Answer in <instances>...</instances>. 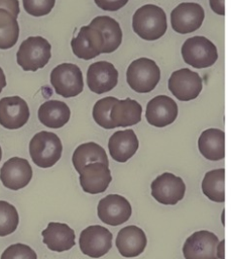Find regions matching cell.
Returning a JSON list of instances; mask_svg holds the SVG:
<instances>
[{
	"instance_id": "cell-1",
	"label": "cell",
	"mask_w": 231,
	"mask_h": 259,
	"mask_svg": "<svg viewBox=\"0 0 231 259\" xmlns=\"http://www.w3.org/2000/svg\"><path fill=\"white\" fill-rule=\"evenodd\" d=\"M134 32L145 40L160 38L166 31V15L162 8L146 4L138 8L132 17Z\"/></svg>"
},
{
	"instance_id": "cell-2",
	"label": "cell",
	"mask_w": 231,
	"mask_h": 259,
	"mask_svg": "<svg viewBox=\"0 0 231 259\" xmlns=\"http://www.w3.org/2000/svg\"><path fill=\"white\" fill-rule=\"evenodd\" d=\"M63 145L60 138L46 131L33 136L29 142V154L33 163L40 168L53 166L62 156Z\"/></svg>"
},
{
	"instance_id": "cell-3",
	"label": "cell",
	"mask_w": 231,
	"mask_h": 259,
	"mask_svg": "<svg viewBox=\"0 0 231 259\" xmlns=\"http://www.w3.org/2000/svg\"><path fill=\"white\" fill-rule=\"evenodd\" d=\"M224 240L209 231H198L192 234L183 246L186 259H223Z\"/></svg>"
},
{
	"instance_id": "cell-4",
	"label": "cell",
	"mask_w": 231,
	"mask_h": 259,
	"mask_svg": "<svg viewBox=\"0 0 231 259\" xmlns=\"http://www.w3.org/2000/svg\"><path fill=\"white\" fill-rule=\"evenodd\" d=\"M51 46L42 36H29L24 39L17 53V64L24 71H37L43 68L51 57Z\"/></svg>"
},
{
	"instance_id": "cell-5",
	"label": "cell",
	"mask_w": 231,
	"mask_h": 259,
	"mask_svg": "<svg viewBox=\"0 0 231 259\" xmlns=\"http://www.w3.org/2000/svg\"><path fill=\"white\" fill-rule=\"evenodd\" d=\"M160 79V70L156 63L148 58H139L128 66L126 80L137 93L152 91Z\"/></svg>"
},
{
	"instance_id": "cell-6",
	"label": "cell",
	"mask_w": 231,
	"mask_h": 259,
	"mask_svg": "<svg viewBox=\"0 0 231 259\" xmlns=\"http://www.w3.org/2000/svg\"><path fill=\"white\" fill-rule=\"evenodd\" d=\"M50 83L54 91L65 97H75L84 88L81 69L71 63H63L54 67L50 73Z\"/></svg>"
},
{
	"instance_id": "cell-7",
	"label": "cell",
	"mask_w": 231,
	"mask_h": 259,
	"mask_svg": "<svg viewBox=\"0 0 231 259\" xmlns=\"http://www.w3.org/2000/svg\"><path fill=\"white\" fill-rule=\"evenodd\" d=\"M184 61L194 68H208L218 59L216 46L205 36H192L182 46Z\"/></svg>"
},
{
	"instance_id": "cell-8",
	"label": "cell",
	"mask_w": 231,
	"mask_h": 259,
	"mask_svg": "<svg viewBox=\"0 0 231 259\" xmlns=\"http://www.w3.org/2000/svg\"><path fill=\"white\" fill-rule=\"evenodd\" d=\"M71 47L76 57L91 60L105 52V39L102 32L93 24L82 26L71 40Z\"/></svg>"
},
{
	"instance_id": "cell-9",
	"label": "cell",
	"mask_w": 231,
	"mask_h": 259,
	"mask_svg": "<svg viewBox=\"0 0 231 259\" xmlns=\"http://www.w3.org/2000/svg\"><path fill=\"white\" fill-rule=\"evenodd\" d=\"M83 254L91 258H100L112 247V234L100 225L90 226L81 232L79 239Z\"/></svg>"
},
{
	"instance_id": "cell-10",
	"label": "cell",
	"mask_w": 231,
	"mask_h": 259,
	"mask_svg": "<svg viewBox=\"0 0 231 259\" xmlns=\"http://www.w3.org/2000/svg\"><path fill=\"white\" fill-rule=\"evenodd\" d=\"M203 81L197 72L183 68L171 73L168 79V89L181 101H189L199 96Z\"/></svg>"
},
{
	"instance_id": "cell-11",
	"label": "cell",
	"mask_w": 231,
	"mask_h": 259,
	"mask_svg": "<svg viewBox=\"0 0 231 259\" xmlns=\"http://www.w3.org/2000/svg\"><path fill=\"white\" fill-rule=\"evenodd\" d=\"M186 185L181 177L172 173H162L151 182V195L161 204L174 205L185 196Z\"/></svg>"
},
{
	"instance_id": "cell-12",
	"label": "cell",
	"mask_w": 231,
	"mask_h": 259,
	"mask_svg": "<svg viewBox=\"0 0 231 259\" xmlns=\"http://www.w3.org/2000/svg\"><path fill=\"white\" fill-rule=\"evenodd\" d=\"M130 202L119 194H109L102 198L97 206L99 219L109 226H119L131 217Z\"/></svg>"
},
{
	"instance_id": "cell-13",
	"label": "cell",
	"mask_w": 231,
	"mask_h": 259,
	"mask_svg": "<svg viewBox=\"0 0 231 259\" xmlns=\"http://www.w3.org/2000/svg\"><path fill=\"white\" fill-rule=\"evenodd\" d=\"M205 12L203 7L198 3H181L170 13V23L172 29L182 34L190 33L203 23Z\"/></svg>"
},
{
	"instance_id": "cell-14",
	"label": "cell",
	"mask_w": 231,
	"mask_h": 259,
	"mask_svg": "<svg viewBox=\"0 0 231 259\" xmlns=\"http://www.w3.org/2000/svg\"><path fill=\"white\" fill-rule=\"evenodd\" d=\"M32 178V168L26 159L12 157L0 169V180L3 185L11 190L25 187Z\"/></svg>"
},
{
	"instance_id": "cell-15",
	"label": "cell",
	"mask_w": 231,
	"mask_h": 259,
	"mask_svg": "<svg viewBox=\"0 0 231 259\" xmlns=\"http://www.w3.org/2000/svg\"><path fill=\"white\" fill-rule=\"evenodd\" d=\"M118 83V72L114 65L99 61L91 64L87 71V85L89 89L97 94L112 90Z\"/></svg>"
},
{
	"instance_id": "cell-16",
	"label": "cell",
	"mask_w": 231,
	"mask_h": 259,
	"mask_svg": "<svg viewBox=\"0 0 231 259\" xmlns=\"http://www.w3.org/2000/svg\"><path fill=\"white\" fill-rule=\"evenodd\" d=\"M29 108L19 96H8L0 99V124L8 130L22 127L29 118Z\"/></svg>"
},
{
	"instance_id": "cell-17",
	"label": "cell",
	"mask_w": 231,
	"mask_h": 259,
	"mask_svg": "<svg viewBox=\"0 0 231 259\" xmlns=\"http://www.w3.org/2000/svg\"><path fill=\"white\" fill-rule=\"evenodd\" d=\"M178 116V105L166 95H158L148 101L145 117L147 122L156 127H163L172 123Z\"/></svg>"
},
{
	"instance_id": "cell-18",
	"label": "cell",
	"mask_w": 231,
	"mask_h": 259,
	"mask_svg": "<svg viewBox=\"0 0 231 259\" xmlns=\"http://www.w3.org/2000/svg\"><path fill=\"white\" fill-rule=\"evenodd\" d=\"M79 174L82 189L90 194L104 192L112 180L109 167L100 162L86 165Z\"/></svg>"
},
{
	"instance_id": "cell-19",
	"label": "cell",
	"mask_w": 231,
	"mask_h": 259,
	"mask_svg": "<svg viewBox=\"0 0 231 259\" xmlns=\"http://www.w3.org/2000/svg\"><path fill=\"white\" fill-rule=\"evenodd\" d=\"M145 233L136 226H127L121 229L116 238V247L119 253L126 258L140 255L146 247Z\"/></svg>"
},
{
	"instance_id": "cell-20",
	"label": "cell",
	"mask_w": 231,
	"mask_h": 259,
	"mask_svg": "<svg viewBox=\"0 0 231 259\" xmlns=\"http://www.w3.org/2000/svg\"><path fill=\"white\" fill-rule=\"evenodd\" d=\"M41 235L43 243L51 251L64 252L75 246V232L67 224L50 222Z\"/></svg>"
},
{
	"instance_id": "cell-21",
	"label": "cell",
	"mask_w": 231,
	"mask_h": 259,
	"mask_svg": "<svg viewBox=\"0 0 231 259\" xmlns=\"http://www.w3.org/2000/svg\"><path fill=\"white\" fill-rule=\"evenodd\" d=\"M138 146V139L132 130L115 132L108 142L111 158L120 163L129 160L136 153Z\"/></svg>"
},
{
	"instance_id": "cell-22",
	"label": "cell",
	"mask_w": 231,
	"mask_h": 259,
	"mask_svg": "<svg viewBox=\"0 0 231 259\" xmlns=\"http://www.w3.org/2000/svg\"><path fill=\"white\" fill-rule=\"evenodd\" d=\"M141 113L142 107L137 101L131 98L117 99L110 111L111 122L114 127L134 125L141 120Z\"/></svg>"
},
{
	"instance_id": "cell-23",
	"label": "cell",
	"mask_w": 231,
	"mask_h": 259,
	"mask_svg": "<svg viewBox=\"0 0 231 259\" xmlns=\"http://www.w3.org/2000/svg\"><path fill=\"white\" fill-rule=\"evenodd\" d=\"M200 153L208 160L219 161L225 157V134L219 128L205 130L199 140Z\"/></svg>"
},
{
	"instance_id": "cell-24",
	"label": "cell",
	"mask_w": 231,
	"mask_h": 259,
	"mask_svg": "<svg viewBox=\"0 0 231 259\" xmlns=\"http://www.w3.org/2000/svg\"><path fill=\"white\" fill-rule=\"evenodd\" d=\"M39 121L50 128H60L70 119L71 110L69 106L60 100H48L38 108Z\"/></svg>"
},
{
	"instance_id": "cell-25",
	"label": "cell",
	"mask_w": 231,
	"mask_h": 259,
	"mask_svg": "<svg viewBox=\"0 0 231 259\" xmlns=\"http://www.w3.org/2000/svg\"><path fill=\"white\" fill-rule=\"evenodd\" d=\"M72 162L78 173H80V171L90 163L100 162L109 166V161L105 150L94 142L85 143L77 147L74 151Z\"/></svg>"
},
{
	"instance_id": "cell-26",
	"label": "cell",
	"mask_w": 231,
	"mask_h": 259,
	"mask_svg": "<svg viewBox=\"0 0 231 259\" xmlns=\"http://www.w3.org/2000/svg\"><path fill=\"white\" fill-rule=\"evenodd\" d=\"M96 26L104 36L105 52L104 54L116 51L122 41V30L119 23L110 16H97L90 22Z\"/></svg>"
},
{
	"instance_id": "cell-27",
	"label": "cell",
	"mask_w": 231,
	"mask_h": 259,
	"mask_svg": "<svg viewBox=\"0 0 231 259\" xmlns=\"http://www.w3.org/2000/svg\"><path fill=\"white\" fill-rule=\"evenodd\" d=\"M203 193L212 201H225V170L216 169L208 171L202 181Z\"/></svg>"
},
{
	"instance_id": "cell-28",
	"label": "cell",
	"mask_w": 231,
	"mask_h": 259,
	"mask_svg": "<svg viewBox=\"0 0 231 259\" xmlns=\"http://www.w3.org/2000/svg\"><path fill=\"white\" fill-rule=\"evenodd\" d=\"M19 36L17 18L9 11L0 8V50L14 47Z\"/></svg>"
},
{
	"instance_id": "cell-29",
	"label": "cell",
	"mask_w": 231,
	"mask_h": 259,
	"mask_svg": "<svg viewBox=\"0 0 231 259\" xmlns=\"http://www.w3.org/2000/svg\"><path fill=\"white\" fill-rule=\"evenodd\" d=\"M19 215L14 205L0 200V237L12 234L18 226Z\"/></svg>"
},
{
	"instance_id": "cell-30",
	"label": "cell",
	"mask_w": 231,
	"mask_h": 259,
	"mask_svg": "<svg viewBox=\"0 0 231 259\" xmlns=\"http://www.w3.org/2000/svg\"><path fill=\"white\" fill-rule=\"evenodd\" d=\"M117 101V98L112 97V96H108V97H104L100 100H98L94 107H93V118L94 120L98 123V125L107 128V130H111L114 128L113 123L111 122V117H110V111L112 109L113 104Z\"/></svg>"
},
{
	"instance_id": "cell-31",
	"label": "cell",
	"mask_w": 231,
	"mask_h": 259,
	"mask_svg": "<svg viewBox=\"0 0 231 259\" xmlns=\"http://www.w3.org/2000/svg\"><path fill=\"white\" fill-rule=\"evenodd\" d=\"M0 259H37V255L28 245L16 243L7 247Z\"/></svg>"
},
{
	"instance_id": "cell-32",
	"label": "cell",
	"mask_w": 231,
	"mask_h": 259,
	"mask_svg": "<svg viewBox=\"0 0 231 259\" xmlns=\"http://www.w3.org/2000/svg\"><path fill=\"white\" fill-rule=\"evenodd\" d=\"M24 10L35 17L48 14L55 4V0H22Z\"/></svg>"
},
{
	"instance_id": "cell-33",
	"label": "cell",
	"mask_w": 231,
	"mask_h": 259,
	"mask_svg": "<svg viewBox=\"0 0 231 259\" xmlns=\"http://www.w3.org/2000/svg\"><path fill=\"white\" fill-rule=\"evenodd\" d=\"M95 4L105 11H117L125 6L128 0H94Z\"/></svg>"
},
{
	"instance_id": "cell-34",
	"label": "cell",
	"mask_w": 231,
	"mask_h": 259,
	"mask_svg": "<svg viewBox=\"0 0 231 259\" xmlns=\"http://www.w3.org/2000/svg\"><path fill=\"white\" fill-rule=\"evenodd\" d=\"M0 8L9 11L16 18L20 12L18 0H0Z\"/></svg>"
},
{
	"instance_id": "cell-35",
	"label": "cell",
	"mask_w": 231,
	"mask_h": 259,
	"mask_svg": "<svg viewBox=\"0 0 231 259\" xmlns=\"http://www.w3.org/2000/svg\"><path fill=\"white\" fill-rule=\"evenodd\" d=\"M210 6L212 10L219 14V15H224L225 14V7H224V0H209Z\"/></svg>"
},
{
	"instance_id": "cell-36",
	"label": "cell",
	"mask_w": 231,
	"mask_h": 259,
	"mask_svg": "<svg viewBox=\"0 0 231 259\" xmlns=\"http://www.w3.org/2000/svg\"><path fill=\"white\" fill-rule=\"evenodd\" d=\"M5 86H6V77H5V74L2 70V68L0 67V93Z\"/></svg>"
},
{
	"instance_id": "cell-37",
	"label": "cell",
	"mask_w": 231,
	"mask_h": 259,
	"mask_svg": "<svg viewBox=\"0 0 231 259\" xmlns=\"http://www.w3.org/2000/svg\"><path fill=\"white\" fill-rule=\"evenodd\" d=\"M1 158H2V150H1V147H0V161H1Z\"/></svg>"
}]
</instances>
